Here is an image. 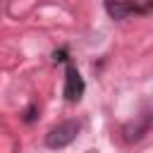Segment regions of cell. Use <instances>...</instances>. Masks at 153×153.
Instances as JSON below:
<instances>
[{"instance_id":"6da1fadb","label":"cell","mask_w":153,"mask_h":153,"mask_svg":"<svg viewBox=\"0 0 153 153\" xmlns=\"http://www.w3.org/2000/svg\"><path fill=\"white\" fill-rule=\"evenodd\" d=\"M76 136H79V122L76 120H65L45 134V146L48 148H65Z\"/></svg>"},{"instance_id":"5b68a950","label":"cell","mask_w":153,"mask_h":153,"mask_svg":"<svg viewBox=\"0 0 153 153\" xmlns=\"http://www.w3.org/2000/svg\"><path fill=\"white\" fill-rule=\"evenodd\" d=\"M53 60H55V62H67V50H65V48H62V50H55V53H53Z\"/></svg>"},{"instance_id":"277c9868","label":"cell","mask_w":153,"mask_h":153,"mask_svg":"<svg viewBox=\"0 0 153 153\" xmlns=\"http://www.w3.org/2000/svg\"><path fill=\"white\" fill-rule=\"evenodd\" d=\"M33 120H36V105H29L24 112V122H33Z\"/></svg>"},{"instance_id":"3957f363","label":"cell","mask_w":153,"mask_h":153,"mask_svg":"<svg viewBox=\"0 0 153 153\" xmlns=\"http://www.w3.org/2000/svg\"><path fill=\"white\" fill-rule=\"evenodd\" d=\"M105 10L112 19H127L134 12H143L141 7H136V0H105Z\"/></svg>"},{"instance_id":"7a4b0ae2","label":"cell","mask_w":153,"mask_h":153,"mask_svg":"<svg viewBox=\"0 0 153 153\" xmlns=\"http://www.w3.org/2000/svg\"><path fill=\"white\" fill-rule=\"evenodd\" d=\"M84 91H86V84H84L79 69L72 67V65H67V72H65V88H62L65 100H67V103H76V100L84 96Z\"/></svg>"}]
</instances>
